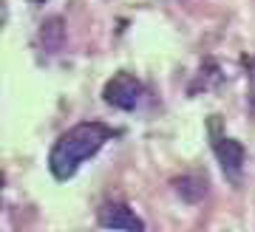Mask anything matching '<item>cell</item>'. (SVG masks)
<instances>
[{
	"mask_svg": "<svg viewBox=\"0 0 255 232\" xmlns=\"http://www.w3.org/2000/svg\"><path fill=\"white\" fill-rule=\"evenodd\" d=\"M219 116H210V139H213V153H216V159H219L221 170H224V176L233 181L241 179V173H244V161H247V153H244V144L236 142V139H230V136H221L219 130Z\"/></svg>",
	"mask_w": 255,
	"mask_h": 232,
	"instance_id": "obj_3",
	"label": "cell"
},
{
	"mask_svg": "<svg viewBox=\"0 0 255 232\" xmlns=\"http://www.w3.org/2000/svg\"><path fill=\"white\" fill-rule=\"evenodd\" d=\"M65 23L63 17H48L43 26H40V45L46 48L48 54H54L60 45H63V37H65Z\"/></svg>",
	"mask_w": 255,
	"mask_h": 232,
	"instance_id": "obj_5",
	"label": "cell"
},
{
	"mask_svg": "<svg viewBox=\"0 0 255 232\" xmlns=\"http://www.w3.org/2000/svg\"><path fill=\"white\" fill-rule=\"evenodd\" d=\"M247 94H250V108L255 111V63H253V68H250V91H247Z\"/></svg>",
	"mask_w": 255,
	"mask_h": 232,
	"instance_id": "obj_6",
	"label": "cell"
},
{
	"mask_svg": "<svg viewBox=\"0 0 255 232\" xmlns=\"http://www.w3.org/2000/svg\"><path fill=\"white\" fill-rule=\"evenodd\" d=\"M142 97H145V85H142V80H139L136 74H130V71L114 74L105 82V88H102L105 105L117 108V111H133V108H139Z\"/></svg>",
	"mask_w": 255,
	"mask_h": 232,
	"instance_id": "obj_2",
	"label": "cell"
},
{
	"mask_svg": "<svg viewBox=\"0 0 255 232\" xmlns=\"http://www.w3.org/2000/svg\"><path fill=\"white\" fill-rule=\"evenodd\" d=\"M114 136H117V130L108 127L105 122H80V125L68 127L54 142L51 153H48V170H51V176L57 181L74 179L82 161L94 159Z\"/></svg>",
	"mask_w": 255,
	"mask_h": 232,
	"instance_id": "obj_1",
	"label": "cell"
},
{
	"mask_svg": "<svg viewBox=\"0 0 255 232\" xmlns=\"http://www.w3.org/2000/svg\"><path fill=\"white\" fill-rule=\"evenodd\" d=\"M97 224H100L102 230H128V232H142L145 230V221H142L128 204H119V201L102 204L100 215H97Z\"/></svg>",
	"mask_w": 255,
	"mask_h": 232,
	"instance_id": "obj_4",
	"label": "cell"
}]
</instances>
